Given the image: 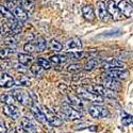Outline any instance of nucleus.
<instances>
[{
	"instance_id": "nucleus-28",
	"label": "nucleus",
	"mask_w": 133,
	"mask_h": 133,
	"mask_svg": "<svg viewBox=\"0 0 133 133\" xmlns=\"http://www.w3.org/2000/svg\"><path fill=\"white\" fill-rule=\"evenodd\" d=\"M30 71H31L32 75H34L35 77H42L43 76V72H44V69L41 67V66L37 63H34V64L31 65Z\"/></svg>"
},
{
	"instance_id": "nucleus-13",
	"label": "nucleus",
	"mask_w": 133,
	"mask_h": 133,
	"mask_svg": "<svg viewBox=\"0 0 133 133\" xmlns=\"http://www.w3.org/2000/svg\"><path fill=\"white\" fill-rule=\"evenodd\" d=\"M125 67V63L123 61H119L116 59H110L105 61L102 64V68L111 70V69H124Z\"/></svg>"
},
{
	"instance_id": "nucleus-14",
	"label": "nucleus",
	"mask_w": 133,
	"mask_h": 133,
	"mask_svg": "<svg viewBox=\"0 0 133 133\" xmlns=\"http://www.w3.org/2000/svg\"><path fill=\"white\" fill-rule=\"evenodd\" d=\"M2 112L5 116L12 119H18L20 117V111L15 105H4L2 108Z\"/></svg>"
},
{
	"instance_id": "nucleus-35",
	"label": "nucleus",
	"mask_w": 133,
	"mask_h": 133,
	"mask_svg": "<svg viewBox=\"0 0 133 133\" xmlns=\"http://www.w3.org/2000/svg\"><path fill=\"white\" fill-rule=\"evenodd\" d=\"M82 69V66L78 63H71L68 67H67V71L68 72H78Z\"/></svg>"
},
{
	"instance_id": "nucleus-40",
	"label": "nucleus",
	"mask_w": 133,
	"mask_h": 133,
	"mask_svg": "<svg viewBox=\"0 0 133 133\" xmlns=\"http://www.w3.org/2000/svg\"><path fill=\"white\" fill-rule=\"evenodd\" d=\"M88 129H90L91 131H97L98 130L97 126H91V127H88Z\"/></svg>"
},
{
	"instance_id": "nucleus-17",
	"label": "nucleus",
	"mask_w": 133,
	"mask_h": 133,
	"mask_svg": "<svg viewBox=\"0 0 133 133\" xmlns=\"http://www.w3.org/2000/svg\"><path fill=\"white\" fill-rule=\"evenodd\" d=\"M20 125H21V128L25 131H27L28 133H37V130H36V127L34 126V124L27 117H24L21 119Z\"/></svg>"
},
{
	"instance_id": "nucleus-24",
	"label": "nucleus",
	"mask_w": 133,
	"mask_h": 133,
	"mask_svg": "<svg viewBox=\"0 0 133 133\" xmlns=\"http://www.w3.org/2000/svg\"><path fill=\"white\" fill-rule=\"evenodd\" d=\"M0 101L4 105H14L15 99L11 94H3V95H0Z\"/></svg>"
},
{
	"instance_id": "nucleus-2",
	"label": "nucleus",
	"mask_w": 133,
	"mask_h": 133,
	"mask_svg": "<svg viewBox=\"0 0 133 133\" xmlns=\"http://www.w3.org/2000/svg\"><path fill=\"white\" fill-rule=\"evenodd\" d=\"M78 97L81 99V100H84V101H87V102H92L94 104H97V103H103L104 102V99L100 96H97L91 92L86 91L85 88H80L78 90Z\"/></svg>"
},
{
	"instance_id": "nucleus-36",
	"label": "nucleus",
	"mask_w": 133,
	"mask_h": 133,
	"mask_svg": "<svg viewBox=\"0 0 133 133\" xmlns=\"http://www.w3.org/2000/svg\"><path fill=\"white\" fill-rule=\"evenodd\" d=\"M24 49L26 50V52H29V53L36 52V48H35V45H34V43H33V41L32 42H28L27 44H25Z\"/></svg>"
},
{
	"instance_id": "nucleus-19",
	"label": "nucleus",
	"mask_w": 133,
	"mask_h": 133,
	"mask_svg": "<svg viewBox=\"0 0 133 133\" xmlns=\"http://www.w3.org/2000/svg\"><path fill=\"white\" fill-rule=\"evenodd\" d=\"M82 14H83V17L88 21H93L96 17L92 5H84L82 8Z\"/></svg>"
},
{
	"instance_id": "nucleus-30",
	"label": "nucleus",
	"mask_w": 133,
	"mask_h": 133,
	"mask_svg": "<svg viewBox=\"0 0 133 133\" xmlns=\"http://www.w3.org/2000/svg\"><path fill=\"white\" fill-rule=\"evenodd\" d=\"M99 65V61L97 59H91V60H88L84 66V69L86 71H91L93 70L95 67H97V66Z\"/></svg>"
},
{
	"instance_id": "nucleus-37",
	"label": "nucleus",
	"mask_w": 133,
	"mask_h": 133,
	"mask_svg": "<svg viewBox=\"0 0 133 133\" xmlns=\"http://www.w3.org/2000/svg\"><path fill=\"white\" fill-rule=\"evenodd\" d=\"M132 121H133V117L131 115H125L123 119H121V123H123L124 126H129Z\"/></svg>"
},
{
	"instance_id": "nucleus-16",
	"label": "nucleus",
	"mask_w": 133,
	"mask_h": 133,
	"mask_svg": "<svg viewBox=\"0 0 133 133\" xmlns=\"http://www.w3.org/2000/svg\"><path fill=\"white\" fill-rule=\"evenodd\" d=\"M13 85H15V82H14V78L12 76H10L6 72H3L1 76H0V86L1 87L10 88Z\"/></svg>"
},
{
	"instance_id": "nucleus-34",
	"label": "nucleus",
	"mask_w": 133,
	"mask_h": 133,
	"mask_svg": "<svg viewBox=\"0 0 133 133\" xmlns=\"http://www.w3.org/2000/svg\"><path fill=\"white\" fill-rule=\"evenodd\" d=\"M4 45L6 46V48H13L16 45V39L14 36H6L4 39Z\"/></svg>"
},
{
	"instance_id": "nucleus-3",
	"label": "nucleus",
	"mask_w": 133,
	"mask_h": 133,
	"mask_svg": "<svg viewBox=\"0 0 133 133\" xmlns=\"http://www.w3.org/2000/svg\"><path fill=\"white\" fill-rule=\"evenodd\" d=\"M85 90L88 91V92H91L97 96H100L102 98L107 97V98H114L116 95H115V92L113 91H110L108 90V88H105L104 86L102 85H90V86H87L85 87Z\"/></svg>"
},
{
	"instance_id": "nucleus-32",
	"label": "nucleus",
	"mask_w": 133,
	"mask_h": 133,
	"mask_svg": "<svg viewBox=\"0 0 133 133\" xmlns=\"http://www.w3.org/2000/svg\"><path fill=\"white\" fill-rule=\"evenodd\" d=\"M49 47H50V49L52 50V51H55V52H60L61 50H62V44L61 43H59L58 41H55V39H52L51 42H50V44H49Z\"/></svg>"
},
{
	"instance_id": "nucleus-42",
	"label": "nucleus",
	"mask_w": 133,
	"mask_h": 133,
	"mask_svg": "<svg viewBox=\"0 0 133 133\" xmlns=\"http://www.w3.org/2000/svg\"><path fill=\"white\" fill-rule=\"evenodd\" d=\"M130 1H131V2H132V3H133V0H130Z\"/></svg>"
},
{
	"instance_id": "nucleus-15",
	"label": "nucleus",
	"mask_w": 133,
	"mask_h": 133,
	"mask_svg": "<svg viewBox=\"0 0 133 133\" xmlns=\"http://www.w3.org/2000/svg\"><path fill=\"white\" fill-rule=\"evenodd\" d=\"M13 16L19 21V23H23V21H27L28 20V13L27 11L20 5H15V8L12 11Z\"/></svg>"
},
{
	"instance_id": "nucleus-12",
	"label": "nucleus",
	"mask_w": 133,
	"mask_h": 133,
	"mask_svg": "<svg viewBox=\"0 0 133 133\" xmlns=\"http://www.w3.org/2000/svg\"><path fill=\"white\" fill-rule=\"evenodd\" d=\"M119 11L121 12V14H123L125 17H133V6L131 5V3H129L127 0H121V1H119V3L117 4Z\"/></svg>"
},
{
	"instance_id": "nucleus-33",
	"label": "nucleus",
	"mask_w": 133,
	"mask_h": 133,
	"mask_svg": "<svg viewBox=\"0 0 133 133\" xmlns=\"http://www.w3.org/2000/svg\"><path fill=\"white\" fill-rule=\"evenodd\" d=\"M21 5L25 10H29V11H33L34 9V1L33 0H21Z\"/></svg>"
},
{
	"instance_id": "nucleus-8",
	"label": "nucleus",
	"mask_w": 133,
	"mask_h": 133,
	"mask_svg": "<svg viewBox=\"0 0 133 133\" xmlns=\"http://www.w3.org/2000/svg\"><path fill=\"white\" fill-rule=\"evenodd\" d=\"M102 86L113 92H118L121 90V84L119 83L118 80H115L113 78H110V77H105V76H103L102 78Z\"/></svg>"
},
{
	"instance_id": "nucleus-25",
	"label": "nucleus",
	"mask_w": 133,
	"mask_h": 133,
	"mask_svg": "<svg viewBox=\"0 0 133 133\" xmlns=\"http://www.w3.org/2000/svg\"><path fill=\"white\" fill-rule=\"evenodd\" d=\"M14 82H15V85H18V86H29L31 81L25 75H20L18 78L14 79Z\"/></svg>"
},
{
	"instance_id": "nucleus-41",
	"label": "nucleus",
	"mask_w": 133,
	"mask_h": 133,
	"mask_svg": "<svg viewBox=\"0 0 133 133\" xmlns=\"http://www.w3.org/2000/svg\"><path fill=\"white\" fill-rule=\"evenodd\" d=\"M6 133H16V131H15L14 129H11V130H9Z\"/></svg>"
},
{
	"instance_id": "nucleus-9",
	"label": "nucleus",
	"mask_w": 133,
	"mask_h": 133,
	"mask_svg": "<svg viewBox=\"0 0 133 133\" xmlns=\"http://www.w3.org/2000/svg\"><path fill=\"white\" fill-rule=\"evenodd\" d=\"M31 113L33 114V116H34V118L38 121V123H41L42 125H44L45 127H47V128H49L50 129V125H49V123L47 121V119H46V116L44 115V113H43V111L42 110H39V108H37L36 105H34L33 104L31 108Z\"/></svg>"
},
{
	"instance_id": "nucleus-27",
	"label": "nucleus",
	"mask_w": 133,
	"mask_h": 133,
	"mask_svg": "<svg viewBox=\"0 0 133 133\" xmlns=\"http://www.w3.org/2000/svg\"><path fill=\"white\" fill-rule=\"evenodd\" d=\"M68 99H69V102L71 103V105L76 107V108H80L82 109L84 107L82 100L78 97V96H75V95H68Z\"/></svg>"
},
{
	"instance_id": "nucleus-5",
	"label": "nucleus",
	"mask_w": 133,
	"mask_h": 133,
	"mask_svg": "<svg viewBox=\"0 0 133 133\" xmlns=\"http://www.w3.org/2000/svg\"><path fill=\"white\" fill-rule=\"evenodd\" d=\"M62 113H64V115L69 120H78V119L83 118L82 113H80L79 111H77L76 109H74L72 107H70L68 104L62 105Z\"/></svg>"
},
{
	"instance_id": "nucleus-4",
	"label": "nucleus",
	"mask_w": 133,
	"mask_h": 133,
	"mask_svg": "<svg viewBox=\"0 0 133 133\" xmlns=\"http://www.w3.org/2000/svg\"><path fill=\"white\" fill-rule=\"evenodd\" d=\"M87 111H88V114L93 118H107L110 115L109 110L99 104H93L91 107H88Z\"/></svg>"
},
{
	"instance_id": "nucleus-31",
	"label": "nucleus",
	"mask_w": 133,
	"mask_h": 133,
	"mask_svg": "<svg viewBox=\"0 0 133 133\" xmlns=\"http://www.w3.org/2000/svg\"><path fill=\"white\" fill-rule=\"evenodd\" d=\"M41 67L43 68V69H46V70H49L50 68H51V63L48 61V60H46V59H44V58H38L37 59V62H36Z\"/></svg>"
},
{
	"instance_id": "nucleus-22",
	"label": "nucleus",
	"mask_w": 133,
	"mask_h": 133,
	"mask_svg": "<svg viewBox=\"0 0 133 133\" xmlns=\"http://www.w3.org/2000/svg\"><path fill=\"white\" fill-rule=\"evenodd\" d=\"M33 43H34V45H35L36 52H43L47 48V42H46L45 38H43V37H38L37 39L33 41Z\"/></svg>"
},
{
	"instance_id": "nucleus-39",
	"label": "nucleus",
	"mask_w": 133,
	"mask_h": 133,
	"mask_svg": "<svg viewBox=\"0 0 133 133\" xmlns=\"http://www.w3.org/2000/svg\"><path fill=\"white\" fill-rule=\"evenodd\" d=\"M15 131H16V133H28L27 131H25V130H24L23 128H21L20 126H19V127H17Z\"/></svg>"
},
{
	"instance_id": "nucleus-11",
	"label": "nucleus",
	"mask_w": 133,
	"mask_h": 133,
	"mask_svg": "<svg viewBox=\"0 0 133 133\" xmlns=\"http://www.w3.org/2000/svg\"><path fill=\"white\" fill-rule=\"evenodd\" d=\"M97 16L101 21H103V23H108V21L110 20V18H111L108 10H107V5L102 1L97 2Z\"/></svg>"
},
{
	"instance_id": "nucleus-21",
	"label": "nucleus",
	"mask_w": 133,
	"mask_h": 133,
	"mask_svg": "<svg viewBox=\"0 0 133 133\" xmlns=\"http://www.w3.org/2000/svg\"><path fill=\"white\" fill-rule=\"evenodd\" d=\"M16 53L13 48H3L0 50V59L1 60H9Z\"/></svg>"
},
{
	"instance_id": "nucleus-38",
	"label": "nucleus",
	"mask_w": 133,
	"mask_h": 133,
	"mask_svg": "<svg viewBox=\"0 0 133 133\" xmlns=\"http://www.w3.org/2000/svg\"><path fill=\"white\" fill-rule=\"evenodd\" d=\"M8 130H6V126H5V123L2 118H0V133H6Z\"/></svg>"
},
{
	"instance_id": "nucleus-29",
	"label": "nucleus",
	"mask_w": 133,
	"mask_h": 133,
	"mask_svg": "<svg viewBox=\"0 0 133 133\" xmlns=\"http://www.w3.org/2000/svg\"><path fill=\"white\" fill-rule=\"evenodd\" d=\"M66 58H69L72 60H81L84 57V52L83 51H71V52H67L65 54Z\"/></svg>"
},
{
	"instance_id": "nucleus-18",
	"label": "nucleus",
	"mask_w": 133,
	"mask_h": 133,
	"mask_svg": "<svg viewBox=\"0 0 133 133\" xmlns=\"http://www.w3.org/2000/svg\"><path fill=\"white\" fill-rule=\"evenodd\" d=\"M66 47L69 50H76V51H80L82 48V43L78 37H72L67 41L66 43Z\"/></svg>"
},
{
	"instance_id": "nucleus-6",
	"label": "nucleus",
	"mask_w": 133,
	"mask_h": 133,
	"mask_svg": "<svg viewBox=\"0 0 133 133\" xmlns=\"http://www.w3.org/2000/svg\"><path fill=\"white\" fill-rule=\"evenodd\" d=\"M107 10L110 14V16L112 17L114 20H121L124 18V15L121 14V12L119 11L117 4L115 3L114 0H109L107 3Z\"/></svg>"
},
{
	"instance_id": "nucleus-1",
	"label": "nucleus",
	"mask_w": 133,
	"mask_h": 133,
	"mask_svg": "<svg viewBox=\"0 0 133 133\" xmlns=\"http://www.w3.org/2000/svg\"><path fill=\"white\" fill-rule=\"evenodd\" d=\"M11 95L14 97V99L16 101H18L20 104H23L25 107H29L31 108L33 105V101L31 96L29 95V93H27L24 90H13L11 92Z\"/></svg>"
},
{
	"instance_id": "nucleus-10",
	"label": "nucleus",
	"mask_w": 133,
	"mask_h": 133,
	"mask_svg": "<svg viewBox=\"0 0 133 133\" xmlns=\"http://www.w3.org/2000/svg\"><path fill=\"white\" fill-rule=\"evenodd\" d=\"M103 76L110 77V78H113L115 80L117 79L125 80L129 77V71L126 69H111V70H107Z\"/></svg>"
},
{
	"instance_id": "nucleus-7",
	"label": "nucleus",
	"mask_w": 133,
	"mask_h": 133,
	"mask_svg": "<svg viewBox=\"0 0 133 133\" xmlns=\"http://www.w3.org/2000/svg\"><path fill=\"white\" fill-rule=\"evenodd\" d=\"M43 113H44V115L46 116V119H47V121L49 123V125H50L51 127H60V126L63 124L62 119L59 118V117L55 115L51 110H49L48 108H44Z\"/></svg>"
},
{
	"instance_id": "nucleus-20",
	"label": "nucleus",
	"mask_w": 133,
	"mask_h": 133,
	"mask_svg": "<svg viewBox=\"0 0 133 133\" xmlns=\"http://www.w3.org/2000/svg\"><path fill=\"white\" fill-rule=\"evenodd\" d=\"M17 59H18V62H19L20 64H23V65H25V66L31 64V63L33 62V60H34L32 55H30V54H28V53H18V54H17Z\"/></svg>"
},
{
	"instance_id": "nucleus-26",
	"label": "nucleus",
	"mask_w": 133,
	"mask_h": 133,
	"mask_svg": "<svg viewBox=\"0 0 133 133\" xmlns=\"http://www.w3.org/2000/svg\"><path fill=\"white\" fill-rule=\"evenodd\" d=\"M66 61H67L66 55H61V54H54V55H52V57H50V60H49L50 63L57 64V65L64 64Z\"/></svg>"
},
{
	"instance_id": "nucleus-23",
	"label": "nucleus",
	"mask_w": 133,
	"mask_h": 133,
	"mask_svg": "<svg viewBox=\"0 0 133 133\" xmlns=\"http://www.w3.org/2000/svg\"><path fill=\"white\" fill-rule=\"evenodd\" d=\"M0 16H1L5 21L15 18V17L13 16L12 12H11V11H10L8 8H5L4 5H0Z\"/></svg>"
}]
</instances>
